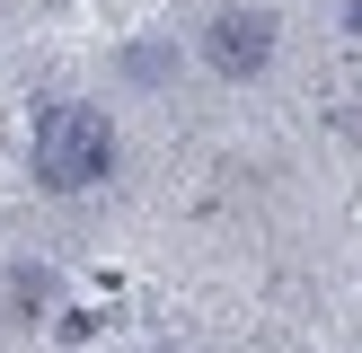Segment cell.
I'll use <instances>...</instances> for the list:
<instances>
[{
  "label": "cell",
  "mask_w": 362,
  "mask_h": 353,
  "mask_svg": "<svg viewBox=\"0 0 362 353\" xmlns=\"http://www.w3.org/2000/svg\"><path fill=\"white\" fill-rule=\"evenodd\" d=\"M106 176H115V124H106V106L53 97L35 115V186L45 194H88Z\"/></svg>",
  "instance_id": "6da1fadb"
},
{
  "label": "cell",
  "mask_w": 362,
  "mask_h": 353,
  "mask_svg": "<svg viewBox=\"0 0 362 353\" xmlns=\"http://www.w3.org/2000/svg\"><path fill=\"white\" fill-rule=\"evenodd\" d=\"M204 62L221 71V80H257V71L274 62V18L265 9H221L204 27Z\"/></svg>",
  "instance_id": "7a4b0ae2"
},
{
  "label": "cell",
  "mask_w": 362,
  "mask_h": 353,
  "mask_svg": "<svg viewBox=\"0 0 362 353\" xmlns=\"http://www.w3.org/2000/svg\"><path fill=\"white\" fill-rule=\"evenodd\" d=\"M168 71H177V44H124V80H133V88L168 80Z\"/></svg>",
  "instance_id": "3957f363"
},
{
  "label": "cell",
  "mask_w": 362,
  "mask_h": 353,
  "mask_svg": "<svg viewBox=\"0 0 362 353\" xmlns=\"http://www.w3.org/2000/svg\"><path fill=\"white\" fill-rule=\"evenodd\" d=\"M9 300H18V309H45V300H53V274H45V265H27V274H9Z\"/></svg>",
  "instance_id": "277c9868"
},
{
  "label": "cell",
  "mask_w": 362,
  "mask_h": 353,
  "mask_svg": "<svg viewBox=\"0 0 362 353\" xmlns=\"http://www.w3.org/2000/svg\"><path fill=\"white\" fill-rule=\"evenodd\" d=\"M345 35H362V0H345Z\"/></svg>",
  "instance_id": "5b68a950"
}]
</instances>
